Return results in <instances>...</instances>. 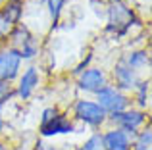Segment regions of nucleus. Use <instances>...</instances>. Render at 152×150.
Wrapping results in <instances>:
<instances>
[{
    "mask_svg": "<svg viewBox=\"0 0 152 150\" xmlns=\"http://www.w3.org/2000/svg\"><path fill=\"white\" fill-rule=\"evenodd\" d=\"M41 83V71L37 66H29L23 73H19L18 77V87H15V94L21 100H29L31 94L35 92V89Z\"/></svg>",
    "mask_w": 152,
    "mask_h": 150,
    "instance_id": "0eeeda50",
    "label": "nucleus"
},
{
    "mask_svg": "<svg viewBox=\"0 0 152 150\" xmlns=\"http://www.w3.org/2000/svg\"><path fill=\"white\" fill-rule=\"evenodd\" d=\"M112 77H114V87L118 90H121V92H129V90L135 89V85H137L139 77L137 73L133 71L131 68H127V64L123 60L115 62L114 69H112Z\"/></svg>",
    "mask_w": 152,
    "mask_h": 150,
    "instance_id": "6e6552de",
    "label": "nucleus"
},
{
    "mask_svg": "<svg viewBox=\"0 0 152 150\" xmlns=\"http://www.w3.org/2000/svg\"><path fill=\"white\" fill-rule=\"evenodd\" d=\"M106 85H108V75L102 68H87L85 71L77 75V87L83 92L96 94Z\"/></svg>",
    "mask_w": 152,
    "mask_h": 150,
    "instance_id": "423d86ee",
    "label": "nucleus"
},
{
    "mask_svg": "<svg viewBox=\"0 0 152 150\" xmlns=\"http://www.w3.org/2000/svg\"><path fill=\"white\" fill-rule=\"evenodd\" d=\"M56 114H58V110H56L54 106H50V108H45V110H42V114H41V125L46 123V121H50L52 117L56 116Z\"/></svg>",
    "mask_w": 152,
    "mask_h": 150,
    "instance_id": "412c9836",
    "label": "nucleus"
},
{
    "mask_svg": "<svg viewBox=\"0 0 152 150\" xmlns=\"http://www.w3.org/2000/svg\"><path fill=\"white\" fill-rule=\"evenodd\" d=\"M73 116L81 123L89 125L93 129H98L108 121V114L104 112L94 100H87V98H79L73 106Z\"/></svg>",
    "mask_w": 152,
    "mask_h": 150,
    "instance_id": "7ed1b4c3",
    "label": "nucleus"
},
{
    "mask_svg": "<svg viewBox=\"0 0 152 150\" xmlns=\"http://www.w3.org/2000/svg\"><path fill=\"white\" fill-rule=\"evenodd\" d=\"M77 150H104L102 146V133H93Z\"/></svg>",
    "mask_w": 152,
    "mask_h": 150,
    "instance_id": "6ab92c4d",
    "label": "nucleus"
},
{
    "mask_svg": "<svg viewBox=\"0 0 152 150\" xmlns=\"http://www.w3.org/2000/svg\"><path fill=\"white\" fill-rule=\"evenodd\" d=\"M0 14L12 25H18L23 15V0H4V4L0 6Z\"/></svg>",
    "mask_w": 152,
    "mask_h": 150,
    "instance_id": "f8f14e48",
    "label": "nucleus"
},
{
    "mask_svg": "<svg viewBox=\"0 0 152 150\" xmlns=\"http://www.w3.org/2000/svg\"><path fill=\"white\" fill-rule=\"evenodd\" d=\"M64 6H66V0H46V10H48V15H50L54 25L60 21V17H62Z\"/></svg>",
    "mask_w": 152,
    "mask_h": 150,
    "instance_id": "f3484780",
    "label": "nucleus"
},
{
    "mask_svg": "<svg viewBox=\"0 0 152 150\" xmlns=\"http://www.w3.org/2000/svg\"><path fill=\"white\" fill-rule=\"evenodd\" d=\"M102 146L104 150H131V137L121 129L112 127L102 133Z\"/></svg>",
    "mask_w": 152,
    "mask_h": 150,
    "instance_id": "9d476101",
    "label": "nucleus"
},
{
    "mask_svg": "<svg viewBox=\"0 0 152 150\" xmlns=\"http://www.w3.org/2000/svg\"><path fill=\"white\" fill-rule=\"evenodd\" d=\"M2 4H4V0H0V6H2Z\"/></svg>",
    "mask_w": 152,
    "mask_h": 150,
    "instance_id": "393cba45",
    "label": "nucleus"
},
{
    "mask_svg": "<svg viewBox=\"0 0 152 150\" xmlns=\"http://www.w3.org/2000/svg\"><path fill=\"white\" fill-rule=\"evenodd\" d=\"M91 60H93V56H91V54H89V56H87V60H83L81 64H79L77 68H75V73L79 75V73H81V71H85V69L89 68V62H91Z\"/></svg>",
    "mask_w": 152,
    "mask_h": 150,
    "instance_id": "4be33fe9",
    "label": "nucleus"
},
{
    "mask_svg": "<svg viewBox=\"0 0 152 150\" xmlns=\"http://www.w3.org/2000/svg\"><path fill=\"white\" fill-rule=\"evenodd\" d=\"M8 37H10V48L19 50V46L31 37V31H29V27H27L25 23H18V25L12 27V31H10Z\"/></svg>",
    "mask_w": 152,
    "mask_h": 150,
    "instance_id": "ddd939ff",
    "label": "nucleus"
},
{
    "mask_svg": "<svg viewBox=\"0 0 152 150\" xmlns=\"http://www.w3.org/2000/svg\"><path fill=\"white\" fill-rule=\"evenodd\" d=\"M152 146V129L150 125H146L145 129L137 133L131 141V150H150Z\"/></svg>",
    "mask_w": 152,
    "mask_h": 150,
    "instance_id": "2eb2a0df",
    "label": "nucleus"
},
{
    "mask_svg": "<svg viewBox=\"0 0 152 150\" xmlns=\"http://www.w3.org/2000/svg\"><path fill=\"white\" fill-rule=\"evenodd\" d=\"M123 62L135 73H141L150 68V54H148V50H133V52H129L123 58Z\"/></svg>",
    "mask_w": 152,
    "mask_h": 150,
    "instance_id": "9b49d317",
    "label": "nucleus"
},
{
    "mask_svg": "<svg viewBox=\"0 0 152 150\" xmlns=\"http://www.w3.org/2000/svg\"><path fill=\"white\" fill-rule=\"evenodd\" d=\"M135 96H137V102H139V110H145L148 106V96H150V81L148 79H141L137 81L135 85Z\"/></svg>",
    "mask_w": 152,
    "mask_h": 150,
    "instance_id": "dca6fc26",
    "label": "nucleus"
},
{
    "mask_svg": "<svg viewBox=\"0 0 152 150\" xmlns=\"http://www.w3.org/2000/svg\"><path fill=\"white\" fill-rule=\"evenodd\" d=\"M2 131H4V119L0 117V135H2Z\"/></svg>",
    "mask_w": 152,
    "mask_h": 150,
    "instance_id": "b1692460",
    "label": "nucleus"
},
{
    "mask_svg": "<svg viewBox=\"0 0 152 150\" xmlns=\"http://www.w3.org/2000/svg\"><path fill=\"white\" fill-rule=\"evenodd\" d=\"M146 117L148 116H146L145 110L127 108V110H123V112L110 114V116H108V121L114 123L118 129H121L123 133H127V135L131 137V141H133V137L137 135V133L141 131V127L146 123Z\"/></svg>",
    "mask_w": 152,
    "mask_h": 150,
    "instance_id": "f03ea898",
    "label": "nucleus"
},
{
    "mask_svg": "<svg viewBox=\"0 0 152 150\" xmlns=\"http://www.w3.org/2000/svg\"><path fill=\"white\" fill-rule=\"evenodd\" d=\"M39 50H41V44H39V39L31 35V37L27 39V41L23 42L21 46H19V56H21V60H25V62H31V60H35V58L39 56Z\"/></svg>",
    "mask_w": 152,
    "mask_h": 150,
    "instance_id": "4468645a",
    "label": "nucleus"
},
{
    "mask_svg": "<svg viewBox=\"0 0 152 150\" xmlns=\"http://www.w3.org/2000/svg\"><path fill=\"white\" fill-rule=\"evenodd\" d=\"M94 96H96L94 102L100 106L108 116H110V114H115V112H123V110H127L131 106L129 96H127L125 92H121V90H118L114 85H110V83H108L104 89L98 90Z\"/></svg>",
    "mask_w": 152,
    "mask_h": 150,
    "instance_id": "20e7f679",
    "label": "nucleus"
},
{
    "mask_svg": "<svg viewBox=\"0 0 152 150\" xmlns=\"http://www.w3.org/2000/svg\"><path fill=\"white\" fill-rule=\"evenodd\" d=\"M14 96H15V87L8 81H0V112H2L4 104H8Z\"/></svg>",
    "mask_w": 152,
    "mask_h": 150,
    "instance_id": "a211bd4d",
    "label": "nucleus"
},
{
    "mask_svg": "<svg viewBox=\"0 0 152 150\" xmlns=\"http://www.w3.org/2000/svg\"><path fill=\"white\" fill-rule=\"evenodd\" d=\"M37 150H56L54 146H46V144H41V143H39L37 144Z\"/></svg>",
    "mask_w": 152,
    "mask_h": 150,
    "instance_id": "5701e85b",
    "label": "nucleus"
},
{
    "mask_svg": "<svg viewBox=\"0 0 152 150\" xmlns=\"http://www.w3.org/2000/svg\"><path fill=\"white\" fill-rule=\"evenodd\" d=\"M21 56L15 48H4L0 50V81L14 83L21 73Z\"/></svg>",
    "mask_w": 152,
    "mask_h": 150,
    "instance_id": "39448f33",
    "label": "nucleus"
},
{
    "mask_svg": "<svg viewBox=\"0 0 152 150\" xmlns=\"http://www.w3.org/2000/svg\"><path fill=\"white\" fill-rule=\"evenodd\" d=\"M39 131H41L42 137L67 135V133H73V131H75V125H73V121H71L69 117L66 116V114H60V112H58L50 121L42 123L41 127H39Z\"/></svg>",
    "mask_w": 152,
    "mask_h": 150,
    "instance_id": "1a4fd4ad",
    "label": "nucleus"
},
{
    "mask_svg": "<svg viewBox=\"0 0 152 150\" xmlns=\"http://www.w3.org/2000/svg\"><path fill=\"white\" fill-rule=\"evenodd\" d=\"M106 14H108V25L106 31L123 37L131 31V27L135 25V14L123 0H110L106 6Z\"/></svg>",
    "mask_w": 152,
    "mask_h": 150,
    "instance_id": "f257e3e1",
    "label": "nucleus"
},
{
    "mask_svg": "<svg viewBox=\"0 0 152 150\" xmlns=\"http://www.w3.org/2000/svg\"><path fill=\"white\" fill-rule=\"evenodd\" d=\"M12 27H14V25H12V23L8 21L2 14H0V39H2V37H8V35H10V31H12Z\"/></svg>",
    "mask_w": 152,
    "mask_h": 150,
    "instance_id": "aec40b11",
    "label": "nucleus"
},
{
    "mask_svg": "<svg viewBox=\"0 0 152 150\" xmlns=\"http://www.w3.org/2000/svg\"><path fill=\"white\" fill-rule=\"evenodd\" d=\"M0 50H2V48H0Z\"/></svg>",
    "mask_w": 152,
    "mask_h": 150,
    "instance_id": "a878e982",
    "label": "nucleus"
}]
</instances>
